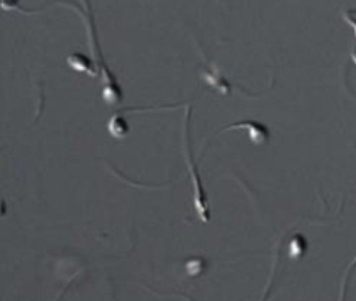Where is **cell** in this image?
Here are the masks:
<instances>
[{"mask_svg":"<svg viewBox=\"0 0 356 301\" xmlns=\"http://www.w3.org/2000/svg\"><path fill=\"white\" fill-rule=\"evenodd\" d=\"M279 261H280V251H277L276 256H275L274 263H273L272 273H270V279L266 284L264 292L262 293L258 301H268L272 294L273 286H274L275 280L277 277V271H278Z\"/></svg>","mask_w":356,"mask_h":301,"instance_id":"obj_6","label":"cell"},{"mask_svg":"<svg viewBox=\"0 0 356 301\" xmlns=\"http://www.w3.org/2000/svg\"><path fill=\"white\" fill-rule=\"evenodd\" d=\"M72 281H70V284H68L67 286H65V288H64L63 290H62V292L60 293L59 296H58L57 298H56L55 301H61L62 300V298H63L64 295H65V293L68 292V290H70V286H72Z\"/></svg>","mask_w":356,"mask_h":301,"instance_id":"obj_10","label":"cell"},{"mask_svg":"<svg viewBox=\"0 0 356 301\" xmlns=\"http://www.w3.org/2000/svg\"><path fill=\"white\" fill-rule=\"evenodd\" d=\"M354 265H356V258L350 263L349 267L347 268V271H346L345 276H343V281H341V297H339V301H345L348 282H349V278L350 276H351L352 270H353Z\"/></svg>","mask_w":356,"mask_h":301,"instance_id":"obj_8","label":"cell"},{"mask_svg":"<svg viewBox=\"0 0 356 301\" xmlns=\"http://www.w3.org/2000/svg\"><path fill=\"white\" fill-rule=\"evenodd\" d=\"M108 130L110 133L116 138H122L127 136L129 132V125L126 119L122 115H120V111L114 113L109 121H108Z\"/></svg>","mask_w":356,"mask_h":301,"instance_id":"obj_5","label":"cell"},{"mask_svg":"<svg viewBox=\"0 0 356 301\" xmlns=\"http://www.w3.org/2000/svg\"><path fill=\"white\" fill-rule=\"evenodd\" d=\"M289 248H291V252L293 256L303 255L304 251H306V240L304 236H302L301 234L293 236Z\"/></svg>","mask_w":356,"mask_h":301,"instance_id":"obj_7","label":"cell"},{"mask_svg":"<svg viewBox=\"0 0 356 301\" xmlns=\"http://www.w3.org/2000/svg\"><path fill=\"white\" fill-rule=\"evenodd\" d=\"M189 119H191V107H187L186 119H185L184 127V152L186 157L187 164H188L189 173L191 175V179L193 181V188H195V194H193V201H195V210L199 215L200 219L204 223H208L211 217L210 213L209 202H208L207 194H206L205 188H204L203 182H202L201 176L197 171V165L193 161V154H191V146H189Z\"/></svg>","mask_w":356,"mask_h":301,"instance_id":"obj_2","label":"cell"},{"mask_svg":"<svg viewBox=\"0 0 356 301\" xmlns=\"http://www.w3.org/2000/svg\"><path fill=\"white\" fill-rule=\"evenodd\" d=\"M341 13H343V19L353 27L356 36V8H345Z\"/></svg>","mask_w":356,"mask_h":301,"instance_id":"obj_9","label":"cell"},{"mask_svg":"<svg viewBox=\"0 0 356 301\" xmlns=\"http://www.w3.org/2000/svg\"><path fill=\"white\" fill-rule=\"evenodd\" d=\"M233 128H245L249 131L250 137L254 142H264L268 139L270 132L268 127L264 123L259 121H253V119H243V121H236V123H231L227 125L222 130L233 129Z\"/></svg>","mask_w":356,"mask_h":301,"instance_id":"obj_3","label":"cell"},{"mask_svg":"<svg viewBox=\"0 0 356 301\" xmlns=\"http://www.w3.org/2000/svg\"><path fill=\"white\" fill-rule=\"evenodd\" d=\"M351 56L352 59H353L354 62L356 63V46L353 48V50H352Z\"/></svg>","mask_w":356,"mask_h":301,"instance_id":"obj_11","label":"cell"},{"mask_svg":"<svg viewBox=\"0 0 356 301\" xmlns=\"http://www.w3.org/2000/svg\"><path fill=\"white\" fill-rule=\"evenodd\" d=\"M74 6H76V10L81 13V15L85 18V22H86L87 29H88L89 41H90L91 49H92L91 52L95 54V59L97 60V64H99V70H101L104 75V100L110 105L118 104V102H122V88L118 85L115 77L110 72L109 68H108L105 61H104L103 54H102L101 49H99L97 29H95V20H93L89 3L87 2V8H80V6H76V4H74Z\"/></svg>","mask_w":356,"mask_h":301,"instance_id":"obj_1","label":"cell"},{"mask_svg":"<svg viewBox=\"0 0 356 301\" xmlns=\"http://www.w3.org/2000/svg\"><path fill=\"white\" fill-rule=\"evenodd\" d=\"M67 62L72 68L79 71H86L89 75L95 77L97 75V66L93 64V61H91L88 56L81 52H74L67 56Z\"/></svg>","mask_w":356,"mask_h":301,"instance_id":"obj_4","label":"cell"}]
</instances>
